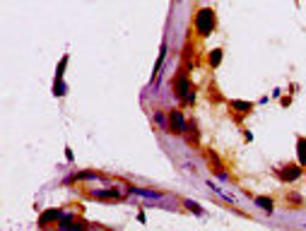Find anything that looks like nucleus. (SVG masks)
<instances>
[{
	"label": "nucleus",
	"instance_id": "nucleus-1",
	"mask_svg": "<svg viewBox=\"0 0 306 231\" xmlns=\"http://www.w3.org/2000/svg\"><path fill=\"white\" fill-rule=\"evenodd\" d=\"M195 29H198L200 36H210V31L215 29V12L210 7H203L195 14Z\"/></svg>",
	"mask_w": 306,
	"mask_h": 231
},
{
	"label": "nucleus",
	"instance_id": "nucleus-2",
	"mask_svg": "<svg viewBox=\"0 0 306 231\" xmlns=\"http://www.w3.org/2000/svg\"><path fill=\"white\" fill-rule=\"evenodd\" d=\"M176 94L183 101H193V94H188V80L186 77H179V82H176Z\"/></svg>",
	"mask_w": 306,
	"mask_h": 231
},
{
	"label": "nucleus",
	"instance_id": "nucleus-3",
	"mask_svg": "<svg viewBox=\"0 0 306 231\" xmlns=\"http://www.w3.org/2000/svg\"><path fill=\"white\" fill-rule=\"evenodd\" d=\"M169 123H171V128H174L176 133H183V130H186V121H183V116L179 111H174V113L169 116Z\"/></svg>",
	"mask_w": 306,
	"mask_h": 231
},
{
	"label": "nucleus",
	"instance_id": "nucleus-4",
	"mask_svg": "<svg viewBox=\"0 0 306 231\" xmlns=\"http://www.w3.org/2000/svg\"><path fill=\"white\" fill-rule=\"evenodd\" d=\"M280 176L285 178V181H297V178L302 176V171H299V166H285Z\"/></svg>",
	"mask_w": 306,
	"mask_h": 231
},
{
	"label": "nucleus",
	"instance_id": "nucleus-5",
	"mask_svg": "<svg viewBox=\"0 0 306 231\" xmlns=\"http://www.w3.org/2000/svg\"><path fill=\"white\" fill-rule=\"evenodd\" d=\"M297 154H299V164H302V166H306V140H304V137L297 142Z\"/></svg>",
	"mask_w": 306,
	"mask_h": 231
},
{
	"label": "nucleus",
	"instance_id": "nucleus-6",
	"mask_svg": "<svg viewBox=\"0 0 306 231\" xmlns=\"http://www.w3.org/2000/svg\"><path fill=\"white\" fill-rule=\"evenodd\" d=\"M220 60H222V51H220V48H215V51L210 53V65H212V68H217V65H220Z\"/></svg>",
	"mask_w": 306,
	"mask_h": 231
},
{
	"label": "nucleus",
	"instance_id": "nucleus-7",
	"mask_svg": "<svg viewBox=\"0 0 306 231\" xmlns=\"http://www.w3.org/2000/svg\"><path fill=\"white\" fill-rule=\"evenodd\" d=\"M53 217H58V210H48V215H43L39 224H41V227H46V224H48V222H51Z\"/></svg>",
	"mask_w": 306,
	"mask_h": 231
},
{
	"label": "nucleus",
	"instance_id": "nucleus-8",
	"mask_svg": "<svg viewBox=\"0 0 306 231\" xmlns=\"http://www.w3.org/2000/svg\"><path fill=\"white\" fill-rule=\"evenodd\" d=\"M232 106L237 111H251V104L249 101H232Z\"/></svg>",
	"mask_w": 306,
	"mask_h": 231
},
{
	"label": "nucleus",
	"instance_id": "nucleus-9",
	"mask_svg": "<svg viewBox=\"0 0 306 231\" xmlns=\"http://www.w3.org/2000/svg\"><path fill=\"white\" fill-rule=\"evenodd\" d=\"M258 207H263V210H268V212H273V203H270L268 198H258Z\"/></svg>",
	"mask_w": 306,
	"mask_h": 231
}]
</instances>
